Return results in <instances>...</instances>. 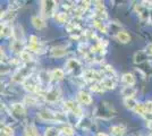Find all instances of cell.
<instances>
[{
  "mask_svg": "<svg viewBox=\"0 0 152 136\" xmlns=\"http://www.w3.org/2000/svg\"><path fill=\"white\" fill-rule=\"evenodd\" d=\"M39 117L45 120V121H57L58 124L64 123L66 120V117L64 116L60 112H52L50 110H42L41 112H39Z\"/></svg>",
  "mask_w": 152,
  "mask_h": 136,
  "instance_id": "obj_1",
  "label": "cell"
},
{
  "mask_svg": "<svg viewBox=\"0 0 152 136\" xmlns=\"http://www.w3.org/2000/svg\"><path fill=\"white\" fill-rule=\"evenodd\" d=\"M40 83H41V81H40L39 75L35 76V75L32 74L30 77H27L25 81L23 82V86H24V89H25L26 91H28L30 93H38Z\"/></svg>",
  "mask_w": 152,
  "mask_h": 136,
  "instance_id": "obj_2",
  "label": "cell"
},
{
  "mask_svg": "<svg viewBox=\"0 0 152 136\" xmlns=\"http://www.w3.org/2000/svg\"><path fill=\"white\" fill-rule=\"evenodd\" d=\"M113 113H114V109H113L111 105H109L108 102H102L96 108V111H95V115L99 118H102V119H110L114 116Z\"/></svg>",
  "mask_w": 152,
  "mask_h": 136,
  "instance_id": "obj_3",
  "label": "cell"
},
{
  "mask_svg": "<svg viewBox=\"0 0 152 136\" xmlns=\"http://www.w3.org/2000/svg\"><path fill=\"white\" fill-rule=\"evenodd\" d=\"M57 7V2L52 0L41 1V13L45 17H51L55 14V9Z\"/></svg>",
  "mask_w": 152,
  "mask_h": 136,
  "instance_id": "obj_4",
  "label": "cell"
},
{
  "mask_svg": "<svg viewBox=\"0 0 152 136\" xmlns=\"http://www.w3.org/2000/svg\"><path fill=\"white\" fill-rule=\"evenodd\" d=\"M83 79L84 81H88V82H98L101 79V75L99 71H94V69H86V71H83L82 74Z\"/></svg>",
  "mask_w": 152,
  "mask_h": 136,
  "instance_id": "obj_5",
  "label": "cell"
},
{
  "mask_svg": "<svg viewBox=\"0 0 152 136\" xmlns=\"http://www.w3.org/2000/svg\"><path fill=\"white\" fill-rule=\"evenodd\" d=\"M45 97L47 102L55 103V102H57L58 100H59V97H60V90L57 89V87H52V89H50L45 93Z\"/></svg>",
  "mask_w": 152,
  "mask_h": 136,
  "instance_id": "obj_6",
  "label": "cell"
},
{
  "mask_svg": "<svg viewBox=\"0 0 152 136\" xmlns=\"http://www.w3.org/2000/svg\"><path fill=\"white\" fill-rule=\"evenodd\" d=\"M64 108H65L66 111H69V112L74 113L76 116H81V113H82L80 105L76 102H74V101H72V100H68V101L64 102Z\"/></svg>",
  "mask_w": 152,
  "mask_h": 136,
  "instance_id": "obj_7",
  "label": "cell"
},
{
  "mask_svg": "<svg viewBox=\"0 0 152 136\" xmlns=\"http://www.w3.org/2000/svg\"><path fill=\"white\" fill-rule=\"evenodd\" d=\"M66 67H67V69L72 73H75L76 71H80L81 69V63L77 60V59H69L68 61H67V64H66Z\"/></svg>",
  "mask_w": 152,
  "mask_h": 136,
  "instance_id": "obj_8",
  "label": "cell"
},
{
  "mask_svg": "<svg viewBox=\"0 0 152 136\" xmlns=\"http://www.w3.org/2000/svg\"><path fill=\"white\" fill-rule=\"evenodd\" d=\"M31 22H32V25L34 26L37 30H42L47 25L45 24V20L42 17H40V16H32Z\"/></svg>",
  "mask_w": 152,
  "mask_h": 136,
  "instance_id": "obj_9",
  "label": "cell"
},
{
  "mask_svg": "<svg viewBox=\"0 0 152 136\" xmlns=\"http://www.w3.org/2000/svg\"><path fill=\"white\" fill-rule=\"evenodd\" d=\"M77 100H78V102L82 104H90L92 102V97L90 95L89 93H86V92H84V91H81V92H78V94H77Z\"/></svg>",
  "mask_w": 152,
  "mask_h": 136,
  "instance_id": "obj_10",
  "label": "cell"
},
{
  "mask_svg": "<svg viewBox=\"0 0 152 136\" xmlns=\"http://www.w3.org/2000/svg\"><path fill=\"white\" fill-rule=\"evenodd\" d=\"M66 53H67V50L64 47H55L51 49V57L53 58H61L64 56H66Z\"/></svg>",
  "mask_w": 152,
  "mask_h": 136,
  "instance_id": "obj_11",
  "label": "cell"
},
{
  "mask_svg": "<svg viewBox=\"0 0 152 136\" xmlns=\"http://www.w3.org/2000/svg\"><path fill=\"white\" fill-rule=\"evenodd\" d=\"M14 36V28L8 24H1V38Z\"/></svg>",
  "mask_w": 152,
  "mask_h": 136,
  "instance_id": "obj_12",
  "label": "cell"
},
{
  "mask_svg": "<svg viewBox=\"0 0 152 136\" xmlns=\"http://www.w3.org/2000/svg\"><path fill=\"white\" fill-rule=\"evenodd\" d=\"M91 126H92V121H91V119L88 118V117H82L80 119V121L77 123V127L81 128V129L88 130L91 128Z\"/></svg>",
  "mask_w": 152,
  "mask_h": 136,
  "instance_id": "obj_13",
  "label": "cell"
},
{
  "mask_svg": "<svg viewBox=\"0 0 152 136\" xmlns=\"http://www.w3.org/2000/svg\"><path fill=\"white\" fill-rule=\"evenodd\" d=\"M101 84L104 90H114L116 86V82L111 77H106L101 79Z\"/></svg>",
  "mask_w": 152,
  "mask_h": 136,
  "instance_id": "obj_14",
  "label": "cell"
},
{
  "mask_svg": "<svg viewBox=\"0 0 152 136\" xmlns=\"http://www.w3.org/2000/svg\"><path fill=\"white\" fill-rule=\"evenodd\" d=\"M116 38H117V40H118L121 43H124V44L131 42V35H129L126 31H119V32L117 33Z\"/></svg>",
  "mask_w": 152,
  "mask_h": 136,
  "instance_id": "obj_15",
  "label": "cell"
},
{
  "mask_svg": "<svg viewBox=\"0 0 152 136\" xmlns=\"http://www.w3.org/2000/svg\"><path fill=\"white\" fill-rule=\"evenodd\" d=\"M125 130H126V127H125L124 125H115V126H111V127H110V132H111V134L115 136L124 135Z\"/></svg>",
  "mask_w": 152,
  "mask_h": 136,
  "instance_id": "obj_16",
  "label": "cell"
},
{
  "mask_svg": "<svg viewBox=\"0 0 152 136\" xmlns=\"http://www.w3.org/2000/svg\"><path fill=\"white\" fill-rule=\"evenodd\" d=\"M16 17V12L7 10L5 13H1V20L5 22V24H8L10 20H13Z\"/></svg>",
  "mask_w": 152,
  "mask_h": 136,
  "instance_id": "obj_17",
  "label": "cell"
},
{
  "mask_svg": "<svg viewBox=\"0 0 152 136\" xmlns=\"http://www.w3.org/2000/svg\"><path fill=\"white\" fill-rule=\"evenodd\" d=\"M121 81H123L127 86H133V85L135 84V77H134L133 74H131V73L124 74L123 77H121Z\"/></svg>",
  "mask_w": 152,
  "mask_h": 136,
  "instance_id": "obj_18",
  "label": "cell"
},
{
  "mask_svg": "<svg viewBox=\"0 0 152 136\" xmlns=\"http://www.w3.org/2000/svg\"><path fill=\"white\" fill-rule=\"evenodd\" d=\"M121 94L124 97H133L136 94V89L133 86H125L121 90Z\"/></svg>",
  "mask_w": 152,
  "mask_h": 136,
  "instance_id": "obj_19",
  "label": "cell"
},
{
  "mask_svg": "<svg viewBox=\"0 0 152 136\" xmlns=\"http://www.w3.org/2000/svg\"><path fill=\"white\" fill-rule=\"evenodd\" d=\"M14 40H17V41H20V42H23V40H24V32H23V28H22V26H16L15 28H14Z\"/></svg>",
  "mask_w": 152,
  "mask_h": 136,
  "instance_id": "obj_20",
  "label": "cell"
},
{
  "mask_svg": "<svg viewBox=\"0 0 152 136\" xmlns=\"http://www.w3.org/2000/svg\"><path fill=\"white\" fill-rule=\"evenodd\" d=\"M124 105L129 110H134L135 107L137 105V102L135 101L134 97H124Z\"/></svg>",
  "mask_w": 152,
  "mask_h": 136,
  "instance_id": "obj_21",
  "label": "cell"
},
{
  "mask_svg": "<svg viewBox=\"0 0 152 136\" xmlns=\"http://www.w3.org/2000/svg\"><path fill=\"white\" fill-rule=\"evenodd\" d=\"M39 77H40V81H41V83H50V81L52 79V75H51V73L49 71H42L40 74H39Z\"/></svg>",
  "mask_w": 152,
  "mask_h": 136,
  "instance_id": "obj_22",
  "label": "cell"
},
{
  "mask_svg": "<svg viewBox=\"0 0 152 136\" xmlns=\"http://www.w3.org/2000/svg\"><path fill=\"white\" fill-rule=\"evenodd\" d=\"M12 108H13L14 112H15V113H17V115H19V116L25 115V108H24L23 103H19V102L14 103L13 105H12Z\"/></svg>",
  "mask_w": 152,
  "mask_h": 136,
  "instance_id": "obj_23",
  "label": "cell"
},
{
  "mask_svg": "<svg viewBox=\"0 0 152 136\" xmlns=\"http://www.w3.org/2000/svg\"><path fill=\"white\" fill-rule=\"evenodd\" d=\"M146 52L144 51H139L134 55V63L135 64H142L146 59Z\"/></svg>",
  "mask_w": 152,
  "mask_h": 136,
  "instance_id": "obj_24",
  "label": "cell"
},
{
  "mask_svg": "<svg viewBox=\"0 0 152 136\" xmlns=\"http://www.w3.org/2000/svg\"><path fill=\"white\" fill-rule=\"evenodd\" d=\"M51 75H52V78L56 79V81H60L65 77V71L60 68H55L53 71H51Z\"/></svg>",
  "mask_w": 152,
  "mask_h": 136,
  "instance_id": "obj_25",
  "label": "cell"
},
{
  "mask_svg": "<svg viewBox=\"0 0 152 136\" xmlns=\"http://www.w3.org/2000/svg\"><path fill=\"white\" fill-rule=\"evenodd\" d=\"M10 48H12V50L14 52H20L23 51V42H20V41H17V40H14L13 42L10 43Z\"/></svg>",
  "mask_w": 152,
  "mask_h": 136,
  "instance_id": "obj_26",
  "label": "cell"
},
{
  "mask_svg": "<svg viewBox=\"0 0 152 136\" xmlns=\"http://www.w3.org/2000/svg\"><path fill=\"white\" fill-rule=\"evenodd\" d=\"M24 134L25 136H39L38 130L33 125H27L24 129Z\"/></svg>",
  "mask_w": 152,
  "mask_h": 136,
  "instance_id": "obj_27",
  "label": "cell"
},
{
  "mask_svg": "<svg viewBox=\"0 0 152 136\" xmlns=\"http://www.w3.org/2000/svg\"><path fill=\"white\" fill-rule=\"evenodd\" d=\"M19 56H20V59L23 60V61H26V63H31L32 60V56H31V53H30V51H27V50H23V51L19 53Z\"/></svg>",
  "mask_w": 152,
  "mask_h": 136,
  "instance_id": "obj_28",
  "label": "cell"
},
{
  "mask_svg": "<svg viewBox=\"0 0 152 136\" xmlns=\"http://www.w3.org/2000/svg\"><path fill=\"white\" fill-rule=\"evenodd\" d=\"M60 132L56 128V127H49L45 129V136H59Z\"/></svg>",
  "mask_w": 152,
  "mask_h": 136,
  "instance_id": "obj_29",
  "label": "cell"
},
{
  "mask_svg": "<svg viewBox=\"0 0 152 136\" xmlns=\"http://www.w3.org/2000/svg\"><path fill=\"white\" fill-rule=\"evenodd\" d=\"M60 132H61L65 136H73V135H74V129H73V127H72V126H69V125L64 126Z\"/></svg>",
  "mask_w": 152,
  "mask_h": 136,
  "instance_id": "obj_30",
  "label": "cell"
},
{
  "mask_svg": "<svg viewBox=\"0 0 152 136\" xmlns=\"http://www.w3.org/2000/svg\"><path fill=\"white\" fill-rule=\"evenodd\" d=\"M1 136H13V128L10 126H1Z\"/></svg>",
  "mask_w": 152,
  "mask_h": 136,
  "instance_id": "obj_31",
  "label": "cell"
},
{
  "mask_svg": "<svg viewBox=\"0 0 152 136\" xmlns=\"http://www.w3.org/2000/svg\"><path fill=\"white\" fill-rule=\"evenodd\" d=\"M94 26L99 30V31H100V32L107 33V26L102 23V20H94Z\"/></svg>",
  "mask_w": 152,
  "mask_h": 136,
  "instance_id": "obj_32",
  "label": "cell"
},
{
  "mask_svg": "<svg viewBox=\"0 0 152 136\" xmlns=\"http://www.w3.org/2000/svg\"><path fill=\"white\" fill-rule=\"evenodd\" d=\"M134 111H135L136 113H139V115H141V116H143V117L146 115V110H145L144 104H137V105L135 107Z\"/></svg>",
  "mask_w": 152,
  "mask_h": 136,
  "instance_id": "obj_33",
  "label": "cell"
},
{
  "mask_svg": "<svg viewBox=\"0 0 152 136\" xmlns=\"http://www.w3.org/2000/svg\"><path fill=\"white\" fill-rule=\"evenodd\" d=\"M56 20H57L58 23H60V24L66 23V20H67V14L58 13L57 15H56Z\"/></svg>",
  "mask_w": 152,
  "mask_h": 136,
  "instance_id": "obj_34",
  "label": "cell"
},
{
  "mask_svg": "<svg viewBox=\"0 0 152 136\" xmlns=\"http://www.w3.org/2000/svg\"><path fill=\"white\" fill-rule=\"evenodd\" d=\"M91 91H93V92H98V93H102L104 89H103V86H102L101 83H95L91 86Z\"/></svg>",
  "mask_w": 152,
  "mask_h": 136,
  "instance_id": "obj_35",
  "label": "cell"
},
{
  "mask_svg": "<svg viewBox=\"0 0 152 136\" xmlns=\"http://www.w3.org/2000/svg\"><path fill=\"white\" fill-rule=\"evenodd\" d=\"M19 7H22L20 2H18V1H13V2L9 4L8 10H10V12H16V9H18Z\"/></svg>",
  "mask_w": 152,
  "mask_h": 136,
  "instance_id": "obj_36",
  "label": "cell"
},
{
  "mask_svg": "<svg viewBox=\"0 0 152 136\" xmlns=\"http://www.w3.org/2000/svg\"><path fill=\"white\" fill-rule=\"evenodd\" d=\"M28 49H30L31 51H34V52H41L42 47H41L40 43H39V44H33V43H30V44H28Z\"/></svg>",
  "mask_w": 152,
  "mask_h": 136,
  "instance_id": "obj_37",
  "label": "cell"
},
{
  "mask_svg": "<svg viewBox=\"0 0 152 136\" xmlns=\"http://www.w3.org/2000/svg\"><path fill=\"white\" fill-rule=\"evenodd\" d=\"M144 107H145L146 113H152V102L151 101H148V102L144 104Z\"/></svg>",
  "mask_w": 152,
  "mask_h": 136,
  "instance_id": "obj_38",
  "label": "cell"
},
{
  "mask_svg": "<svg viewBox=\"0 0 152 136\" xmlns=\"http://www.w3.org/2000/svg\"><path fill=\"white\" fill-rule=\"evenodd\" d=\"M30 43H33V44H39V38L37 35H31L30 36Z\"/></svg>",
  "mask_w": 152,
  "mask_h": 136,
  "instance_id": "obj_39",
  "label": "cell"
},
{
  "mask_svg": "<svg viewBox=\"0 0 152 136\" xmlns=\"http://www.w3.org/2000/svg\"><path fill=\"white\" fill-rule=\"evenodd\" d=\"M104 71H107V73H109V74H113V75H115V71H114V68H113L111 66L106 65V66H104Z\"/></svg>",
  "mask_w": 152,
  "mask_h": 136,
  "instance_id": "obj_40",
  "label": "cell"
},
{
  "mask_svg": "<svg viewBox=\"0 0 152 136\" xmlns=\"http://www.w3.org/2000/svg\"><path fill=\"white\" fill-rule=\"evenodd\" d=\"M146 55H151L152 56V44L151 45H149L148 48H146Z\"/></svg>",
  "mask_w": 152,
  "mask_h": 136,
  "instance_id": "obj_41",
  "label": "cell"
},
{
  "mask_svg": "<svg viewBox=\"0 0 152 136\" xmlns=\"http://www.w3.org/2000/svg\"><path fill=\"white\" fill-rule=\"evenodd\" d=\"M96 136H108L107 134H104V133H98Z\"/></svg>",
  "mask_w": 152,
  "mask_h": 136,
  "instance_id": "obj_42",
  "label": "cell"
},
{
  "mask_svg": "<svg viewBox=\"0 0 152 136\" xmlns=\"http://www.w3.org/2000/svg\"><path fill=\"white\" fill-rule=\"evenodd\" d=\"M150 136H152V134H151V135H150Z\"/></svg>",
  "mask_w": 152,
  "mask_h": 136,
  "instance_id": "obj_43",
  "label": "cell"
}]
</instances>
